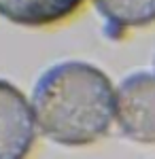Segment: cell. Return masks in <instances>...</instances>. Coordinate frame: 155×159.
I'll return each instance as SVG.
<instances>
[{"label":"cell","instance_id":"1","mask_svg":"<svg viewBox=\"0 0 155 159\" xmlns=\"http://www.w3.org/2000/svg\"><path fill=\"white\" fill-rule=\"evenodd\" d=\"M117 106V91L100 68L60 61L38 76L32 91L36 125L49 140L85 147L104 136Z\"/></svg>","mask_w":155,"mask_h":159},{"label":"cell","instance_id":"2","mask_svg":"<svg viewBox=\"0 0 155 159\" xmlns=\"http://www.w3.org/2000/svg\"><path fill=\"white\" fill-rule=\"evenodd\" d=\"M115 119L130 140L155 144V72H134L121 81Z\"/></svg>","mask_w":155,"mask_h":159},{"label":"cell","instance_id":"3","mask_svg":"<svg viewBox=\"0 0 155 159\" xmlns=\"http://www.w3.org/2000/svg\"><path fill=\"white\" fill-rule=\"evenodd\" d=\"M36 119L19 87L0 79V159H26L34 147Z\"/></svg>","mask_w":155,"mask_h":159},{"label":"cell","instance_id":"4","mask_svg":"<svg viewBox=\"0 0 155 159\" xmlns=\"http://www.w3.org/2000/svg\"><path fill=\"white\" fill-rule=\"evenodd\" d=\"M83 0H0V15L19 25H51L66 19Z\"/></svg>","mask_w":155,"mask_h":159},{"label":"cell","instance_id":"5","mask_svg":"<svg viewBox=\"0 0 155 159\" xmlns=\"http://www.w3.org/2000/svg\"><path fill=\"white\" fill-rule=\"evenodd\" d=\"M104 17V30L110 38H119L128 28H140L155 21V0H92Z\"/></svg>","mask_w":155,"mask_h":159}]
</instances>
